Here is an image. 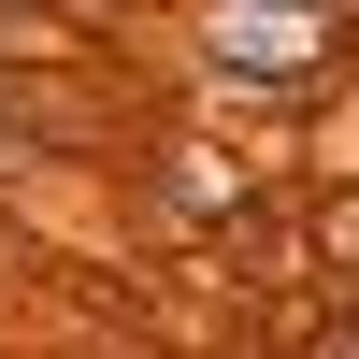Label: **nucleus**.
I'll return each instance as SVG.
<instances>
[{
  "label": "nucleus",
  "mask_w": 359,
  "mask_h": 359,
  "mask_svg": "<svg viewBox=\"0 0 359 359\" xmlns=\"http://www.w3.org/2000/svg\"><path fill=\"white\" fill-rule=\"evenodd\" d=\"M201 57L287 86V72H316V57H331V0H201Z\"/></svg>",
  "instance_id": "f257e3e1"
},
{
  "label": "nucleus",
  "mask_w": 359,
  "mask_h": 359,
  "mask_svg": "<svg viewBox=\"0 0 359 359\" xmlns=\"http://www.w3.org/2000/svg\"><path fill=\"white\" fill-rule=\"evenodd\" d=\"M0 158H15V115H0Z\"/></svg>",
  "instance_id": "f03ea898"
}]
</instances>
